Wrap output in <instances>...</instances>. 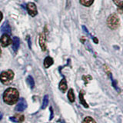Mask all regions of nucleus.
Here are the masks:
<instances>
[{"instance_id": "nucleus-23", "label": "nucleus", "mask_w": 123, "mask_h": 123, "mask_svg": "<svg viewBox=\"0 0 123 123\" xmlns=\"http://www.w3.org/2000/svg\"><path fill=\"white\" fill-rule=\"evenodd\" d=\"M27 40H28V43H29V48L31 49V41H30V38H29V36H27Z\"/></svg>"}, {"instance_id": "nucleus-5", "label": "nucleus", "mask_w": 123, "mask_h": 123, "mask_svg": "<svg viewBox=\"0 0 123 123\" xmlns=\"http://www.w3.org/2000/svg\"><path fill=\"white\" fill-rule=\"evenodd\" d=\"M27 10H28L29 14L31 16H36L38 14V10H37V7L36 6V4L33 2H29L27 4Z\"/></svg>"}, {"instance_id": "nucleus-22", "label": "nucleus", "mask_w": 123, "mask_h": 123, "mask_svg": "<svg viewBox=\"0 0 123 123\" xmlns=\"http://www.w3.org/2000/svg\"><path fill=\"white\" fill-rule=\"evenodd\" d=\"M50 112H51V115H50V118H49V120H52L53 118V109H52V107H50Z\"/></svg>"}, {"instance_id": "nucleus-17", "label": "nucleus", "mask_w": 123, "mask_h": 123, "mask_svg": "<svg viewBox=\"0 0 123 123\" xmlns=\"http://www.w3.org/2000/svg\"><path fill=\"white\" fill-rule=\"evenodd\" d=\"M49 104V95H45L44 98H43V102H42V107L41 109H45L46 107H47Z\"/></svg>"}, {"instance_id": "nucleus-7", "label": "nucleus", "mask_w": 123, "mask_h": 123, "mask_svg": "<svg viewBox=\"0 0 123 123\" xmlns=\"http://www.w3.org/2000/svg\"><path fill=\"white\" fill-rule=\"evenodd\" d=\"M38 42H39V45L43 52L46 51V42H45V36L44 33H41L38 38Z\"/></svg>"}, {"instance_id": "nucleus-18", "label": "nucleus", "mask_w": 123, "mask_h": 123, "mask_svg": "<svg viewBox=\"0 0 123 123\" xmlns=\"http://www.w3.org/2000/svg\"><path fill=\"white\" fill-rule=\"evenodd\" d=\"M82 123H96V122L95 121V119L93 118H92L90 116H87L83 119Z\"/></svg>"}, {"instance_id": "nucleus-25", "label": "nucleus", "mask_w": 123, "mask_h": 123, "mask_svg": "<svg viewBox=\"0 0 123 123\" xmlns=\"http://www.w3.org/2000/svg\"><path fill=\"white\" fill-rule=\"evenodd\" d=\"M2 17H3V15H2V13L0 12V22H1V20L2 19Z\"/></svg>"}, {"instance_id": "nucleus-8", "label": "nucleus", "mask_w": 123, "mask_h": 123, "mask_svg": "<svg viewBox=\"0 0 123 123\" xmlns=\"http://www.w3.org/2000/svg\"><path fill=\"white\" fill-rule=\"evenodd\" d=\"M9 119L13 122H18V123H22L23 121L25 120V117L23 115H19L16 114L14 116H12L9 118Z\"/></svg>"}, {"instance_id": "nucleus-26", "label": "nucleus", "mask_w": 123, "mask_h": 123, "mask_svg": "<svg viewBox=\"0 0 123 123\" xmlns=\"http://www.w3.org/2000/svg\"><path fill=\"white\" fill-rule=\"evenodd\" d=\"M2 113L0 111V120H2Z\"/></svg>"}, {"instance_id": "nucleus-19", "label": "nucleus", "mask_w": 123, "mask_h": 123, "mask_svg": "<svg viewBox=\"0 0 123 123\" xmlns=\"http://www.w3.org/2000/svg\"><path fill=\"white\" fill-rule=\"evenodd\" d=\"M118 12L120 13V14L123 13V1H122L120 6L118 7Z\"/></svg>"}, {"instance_id": "nucleus-28", "label": "nucleus", "mask_w": 123, "mask_h": 123, "mask_svg": "<svg viewBox=\"0 0 123 123\" xmlns=\"http://www.w3.org/2000/svg\"><path fill=\"white\" fill-rule=\"evenodd\" d=\"M35 1H37V0H35Z\"/></svg>"}, {"instance_id": "nucleus-10", "label": "nucleus", "mask_w": 123, "mask_h": 123, "mask_svg": "<svg viewBox=\"0 0 123 123\" xmlns=\"http://www.w3.org/2000/svg\"><path fill=\"white\" fill-rule=\"evenodd\" d=\"M20 45V41L18 37H14L12 40V49L15 52H17L18 49Z\"/></svg>"}, {"instance_id": "nucleus-20", "label": "nucleus", "mask_w": 123, "mask_h": 123, "mask_svg": "<svg viewBox=\"0 0 123 123\" xmlns=\"http://www.w3.org/2000/svg\"><path fill=\"white\" fill-rule=\"evenodd\" d=\"M82 79L85 80V82H86V83L87 84V83L88 82V80H91V79H92V77L89 76V75H88V76L83 75V76H82Z\"/></svg>"}, {"instance_id": "nucleus-16", "label": "nucleus", "mask_w": 123, "mask_h": 123, "mask_svg": "<svg viewBox=\"0 0 123 123\" xmlns=\"http://www.w3.org/2000/svg\"><path fill=\"white\" fill-rule=\"evenodd\" d=\"M26 82L27 83H28V85L29 86V87L31 88H33L34 86H35V82H34V79L33 78L31 75H29L28 77H27L26 79Z\"/></svg>"}, {"instance_id": "nucleus-2", "label": "nucleus", "mask_w": 123, "mask_h": 123, "mask_svg": "<svg viewBox=\"0 0 123 123\" xmlns=\"http://www.w3.org/2000/svg\"><path fill=\"white\" fill-rule=\"evenodd\" d=\"M106 23L109 29L111 30H115L120 25V18L116 13H112L108 17Z\"/></svg>"}, {"instance_id": "nucleus-6", "label": "nucleus", "mask_w": 123, "mask_h": 123, "mask_svg": "<svg viewBox=\"0 0 123 123\" xmlns=\"http://www.w3.org/2000/svg\"><path fill=\"white\" fill-rule=\"evenodd\" d=\"M27 107V102L25 98H21L18 101V104L15 106V111H23Z\"/></svg>"}, {"instance_id": "nucleus-14", "label": "nucleus", "mask_w": 123, "mask_h": 123, "mask_svg": "<svg viewBox=\"0 0 123 123\" xmlns=\"http://www.w3.org/2000/svg\"><path fill=\"white\" fill-rule=\"evenodd\" d=\"M79 100H80L81 104H82L85 108H88V105L86 102V99L84 98V95L82 92H80V93H79Z\"/></svg>"}, {"instance_id": "nucleus-13", "label": "nucleus", "mask_w": 123, "mask_h": 123, "mask_svg": "<svg viewBox=\"0 0 123 123\" xmlns=\"http://www.w3.org/2000/svg\"><path fill=\"white\" fill-rule=\"evenodd\" d=\"M68 98L70 102H75V94H74V92H73L72 88H70L68 92Z\"/></svg>"}, {"instance_id": "nucleus-3", "label": "nucleus", "mask_w": 123, "mask_h": 123, "mask_svg": "<svg viewBox=\"0 0 123 123\" xmlns=\"http://www.w3.org/2000/svg\"><path fill=\"white\" fill-rule=\"evenodd\" d=\"M14 79V72L12 70L2 72L0 74V81L4 85H9Z\"/></svg>"}, {"instance_id": "nucleus-12", "label": "nucleus", "mask_w": 123, "mask_h": 123, "mask_svg": "<svg viewBox=\"0 0 123 123\" xmlns=\"http://www.w3.org/2000/svg\"><path fill=\"white\" fill-rule=\"evenodd\" d=\"M53 62H54V61H53L52 58L50 57V56H47L44 60V66H45V68H49L53 64Z\"/></svg>"}, {"instance_id": "nucleus-9", "label": "nucleus", "mask_w": 123, "mask_h": 123, "mask_svg": "<svg viewBox=\"0 0 123 123\" xmlns=\"http://www.w3.org/2000/svg\"><path fill=\"white\" fill-rule=\"evenodd\" d=\"M1 32H3V34H11V27L9 26L8 22H5L3 23L2 26L1 27Z\"/></svg>"}, {"instance_id": "nucleus-1", "label": "nucleus", "mask_w": 123, "mask_h": 123, "mask_svg": "<svg viewBox=\"0 0 123 123\" xmlns=\"http://www.w3.org/2000/svg\"><path fill=\"white\" fill-rule=\"evenodd\" d=\"M19 94L16 88H9L3 93V101L8 105H13L18 102Z\"/></svg>"}, {"instance_id": "nucleus-21", "label": "nucleus", "mask_w": 123, "mask_h": 123, "mask_svg": "<svg viewBox=\"0 0 123 123\" xmlns=\"http://www.w3.org/2000/svg\"><path fill=\"white\" fill-rule=\"evenodd\" d=\"M113 1V2L115 3V5H116L118 7L120 6V4H121V2H122V1H120V0H112Z\"/></svg>"}, {"instance_id": "nucleus-15", "label": "nucleus", "mask_w": 123, "mask_h": 123, "mask_svg": "<svg viewBox=\"0 0 123 123\" xmlns=\"http://www.w3.org/2000/svg\"><path fill=\"white\" fill-rule=\"evenodd\" d=\"M79 2L82 6H86V7H89L93 4L94 0H79Z\"/></svg>"}, {"instance_id": "nucleus-4", "label": "nucleus", "mask_w": 123, "mask_h": 123, "mask_svg": "<svg viewBox=\"0 0 123 123\" xmlns=\"http://www.w3.org/2000/svg\"><path fill=\"white\" fill-rule=\"evenodd\" d=\"M12 43V40L10 38V36L8 34H3L0 38V44L2 47H7L8 45Z\"/></svg>"}, {"instance_id": "nucleus-11", "label": "nucleus", "mask_w": 123, "mask_h": 123, "mask_svg": "<svg viewBox=\"0 0 123 123\" xmlns=\"http://www.w3.org/2000/svg\"><path fill=\"white\" fill-rule=\"evenodd\" d=\"M59 88L62 92H65V91L67 90L68 86H67V82L65 79H62L61 80V82H59Z\"/></svg>"}, {"instance_id": "nucleus-27", "label": "nucleus", "mask_w": 123, "mask_h": 123, "mask_svg": "<svg viewBox=\"0 0 123 123\" xmlns=\"http://www.w3.org/2000/svg\"><path fill=\"white\" fill-rule=\"evenodd\" d=\"M1 55H2V49L0 48V57H1Z\"/></svg>"}, {"instance_id": "nucleus-24", "label": "nucleus", "mask_w": 123, "mask_h": 123, "mask_svg": "<svg viewBox=\"0 0 123 123\" xmlns=\"http://www.w3.org/2000/svg\"><path fill=\"white\" fill-rule=\"evenodd\" d=\"M92 39H93V41H94L95 43H98V38H95V37H92Z\"/></svg>"}]
</instances>
